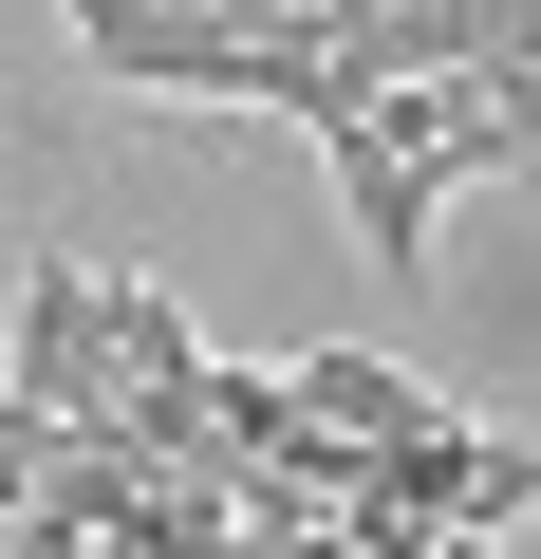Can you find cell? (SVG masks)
<instances>
[{
  "instance_id": "8992f818",
  "label": "cell",
  "mask_w": 541,
  "mask_h": 559,
  "mask_svg": "<svg viewBox=\"0 0 541 559\" xmlns=\"http://www.w3.org/2000/svg\"><path fill=\"white\" fill-rule=\"evenodd\" d=\"M38 466H57V429H38V411H0V522L38 503Z\"/></svg>"
},
{
  "instance_id": "277c9868",
  "label": "cell",
  "mask_w": 541,
  "mask_h": 559,
  "mask_svg": "<svg viewBox=\"0 0 541 559\" xmlns=\"http://www.w3.org/2000/svg\"><path fill=\"white\" fill-rule=\"evenodd\" d=\"M281 392H299V429H318V448H355V466H374V448H411V429H448V392H430L411 355H281Z\"/></svg>"
},
{
  "instance_id": "5b68a950",
  "label": "cell",
  "mask_w": 541,
  "mask_h": 559,
  "mask_svg": "<svg viewBox=\"0 0 541 559\" xmlns=\"http://www.w3.org/2000/svg\"><path fill=\"white\" fill-rule=\"evenodd\" d=\"M318 150H337V205H355V242H374L392 280H430V205H448V187H430V168H411V150L374 131V94H355V112H337Z\"/></svg>"
},
{
  "instance_id": "7a4b0ae2",
  "label": "cell",
  "mask_w": 541,
  "mask_h": 559,
  "mask_svg": "<svg viewBox=\"0 0 541 559\" xmlns=\"http://www.w3.org/2000/svg\"><path fill=\"white\" fill-rule=\"evenodd\" d=\"M57 38L94 57V75H131V94H224L243 112V20H205V0H57Z\"/></svg>"
},
{
  "instance_id": "6da1fadb",
  "label": "cell",
  "mask_w": 541,
  "mask_h": 559,
  "mask_svg": "<svg viewBox=\"0 0 541 559\" xmlns=\"http://www.w3.org/2000/svg\"><path fill=\"white\" fill-rule=\"evenodd\" d=\"M0 411H38L57 448H94V429H113V355H94V261H75V242H38V261H20V318H0Z\"/></svg>"
},
{
  "instance_id": "3957f363",
  "label": "cell",
  "mask_w": 541,
  "mask_h": 559,
  "mask_svg": "<svg viewBox=\"0 0 541 559\" xmlns=\"http://www.w3.org/2000/svg\"><path fill=\"white\" fill-rule=\"evenodd\" d=\"M374 131H392L430 187H485V168L541 150V94H522V75H411V94H374Z\"/></svg>"
}]
</instances>
